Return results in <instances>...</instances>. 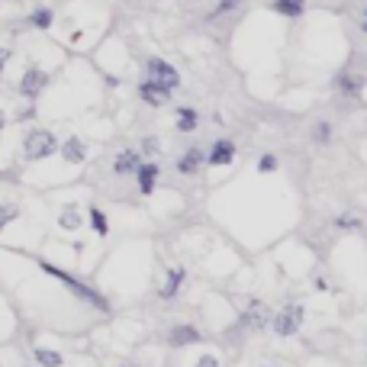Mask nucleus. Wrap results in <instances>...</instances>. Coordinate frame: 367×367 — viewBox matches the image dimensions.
<instances>
[{"mask_svg":"<svg viewBox=\"0 0 367 367\" xmlns=\"http://www.w3.org/2000/svg\"><path fill=\"white\" fill-rule=\"evenodd\" d=\"M39 271H46L49 277H55L58 283H65L71 293H77V297L84 300V303H91L94 309H100V313H110V300L107 297H100L94 287H87L84 281H77V277H71L68 271H61L58 264H49V261H39Z\"/></svg>","mask_w":367,"mask_h":367,"instance_id":"f257e3e1","label":"nucleus"},{"mask_svg":"<svg viewBox=\"0 0 367 367\" xmlns=\"http://www.w3.org/2000/svg\"><path fill=\"white\" fill-rule=\"evenodd\" d=\"M55 152H58V139H55L49 129H32L30 136L23 139V155L30 161H42Z\"/></svg>","mask_w":367,"mask_h":367,"instance_id":"f03ea898","label":"nucleus"},{"mask_svg":"<svg viewBox=\"0 0 367 367\" xmlns=\"http://www.w3.org/2000/svg\"><path fill=\"white\" fill-rule=\"evenodd\" d=\"M303 319H306V309L300 303H290V306H283L281 313L271 319V329H274L281 338H290V335H297L300 332Z\"/></svg>","mask_w":367,"mask_h":367,"instance_id":"7ed1b4c3","label":"nucleus"},{"mask_svg":"<svg viewBox=\"0 0 367 367\" xmlns=\"http://www.w3.org/2000/svg\"><path fill=\"white\" fill-rule=\"evenodd\" d=\"M146 71H148V81H155V84L165 87L168 94H174L177 87H181V75H177V68L174 65H168L165 58H148Z\"/></svg>","mask_w":367,"mask_h":367,"instance_id":"20e7f679","label":"nucleus"},{"mask_svg":"<svg viewBox=\"0 0 367 367\" xmlns=\"http://www.w3.org/2000/svg\"><path fill=\"white\" fill-rule=\"evenodd\" d=\"M46 84H49V75H46V71H42V68H26L23 77H20V97L36 100L39 94L46 91Z\"/></svg>","mask_w":367,"mask_h":367,"instance_id":"39448f33","label":"nucleus"},{"mask_svg":"<svg viewBox=\"0 0 367 367\" xmlns=\"http://www.w3.org/2000/svg\"><path fill=\"white\" fill-rule=\"evenodd\" d=\"M207 161L213 165V168H226V165H232V161H236V142H232V139H216L213 148L207 152Z\"/></svg>","mask_w":367,"mask_h":367,"instance_id":"423d86ee","label":"nucleus"},{"mask_svg":"<svg viewBox=\"0 0 367 367\" xmlns=\"http://www.w3.org/2000/svg\"><path fill=\"white\" fill-rule=\"evenodd\" d=\"M271 322V316H268V309L261 303H252L248 309L242 313V319H238V329L236 332H248V329H264Z\"/></svg>","mask_w":367,"mask_h":367,"instance_id":"0eeeda50","label":"nucleus"},{"mask_svg":"<svg viewBox=\"0 0 367 367\" xmlns=\"http://www.w3.org/2000/svg\"><path fill=\"white\" fill-rule=\"evenodd\" d=\"M136 184H139V193H155V184H158V174H161V168L155 165V161H142L136 171Z\"/></svg>","mask_w":367,"mask_h":367,"instance_id":"6e6552de","label":"nucleus"},{"mask_svg":"<svg viewBox=\"0 0 367 367\" xmlns=\"http://www.w3.org/2000/svg\"><path fill=\"white\" fill-rule=\"evenodd\" d=\"M200 329L197 326H187V322H181V326H174V329L168 332V345L171 348H187V345H197L200 342Z\"/></svg>","mask_w":367,"mask_h":367,"instance_id":"1a4fd4ad","label":"nucleus"},{"mask_svg":"<svg viewBox=\"0 0 367 367\" xmlns=\"http://www.w3.org/2000/svg\"><path fill=\"white\" fill-rule=\"evenodd\" d=\"M139 165H142V152H136V148H122V152L116 155V161H113V174L126 177V174H132Z\"/></svg>","mask_w":367,"mask_h":367,"instance_id":"9d476101","label":"nucleus"},{"mask_svg":"<svg viewBox=\"0 0 367 367\" xmlns=\"http://www.w3.org/2000/svg\"><path fill=\"white\" fill-rule=\"evenodd\" d=\"M139 97L146 100L148 107H165V103L171 100V94L165 91V87H158L155 81H148V77H146V81L139 84Z\"/></svg>","mask_w":367,"mask_h":367,"instance_id":"9b49d317","label":"nucleus"},{"mask_svg":"<svg viewBox=\"0 0 367 367\" xmlns=\"http://www.w3.org/2000/svg\"><path fill=\"white\" fill-rule=\"evenodd\" d=\"M58 152H61V158L68 161V165H81V161L87 158V146L81 142L77 136H71V139H65V142H58Z\"/></svg>","mask_w":367,"mask_h":367,"instance_id":"f8f14e48","label":"nucleus"},{"mask_svg":"<svg viewBox=\"0 0 367 367\" xmlns=\"http://www.w3.org/2000/svg\"><path fill=\"white\" fill-rule=\"evenodd\" d=\"M203 161H207V155H203V148H187V152L181 155V158H177V165L174 168L181 171V174H197L200 171V165H203Z\"/></svg>","mask_w":367,"mask_h":367,"instance_id":"ddd939ff","label":"nucleus"},{"mask_svg":"<svg viewBox=\"0 0 367 367\" xmlns=\"http://www.w3.org/2000/svg\"><path fill=\"white\" fill-rule=\"evenodd\" d=\"M335 87L342 94H348V97H361V91H364V77L354 75V71H342V75L335 77Z\"/></svg>","mask_w":367,"mask_h":367,"instance_id":"4468645a","label":"nucleus"},{"mask_svg":"<svg viewBox=\"0 0 367 367\" xmlns=\"http://www.w3.org/2000/svg\"><path fill=\"white\" fill-rule=\"evenodd\" d=\"M184 281H187V271H184V268H171V271H168V281H165V287L158 290V297H161V300H174L177 290L184 287Z\"/></svg>","mask_w":367,"mask_h":367,"instance_id":"2eb2a0df","label":"nucleus"},{"mask_svg":"<svg viewBox=\"0 0 367 367\" xmlns=\"http://www.w3.org/2000/svg\"><path fill=\"white\" fill-rule=\"evenodd\" d=\"M271 10L281 16H287V20H297V16H303L306 10V0H274L271 4Z\"/></svg>","mask_w":367,"mask_h":367,"instance_id":"dca6fc26","label":"nucleus"},{"mask_svg":"<svg viewBox=\"0 0 367 367\" xmlns=\"http://www.w3.org/2000/svg\"><path fill=\"white\" fill-rule=\"evenodd\" d=\"M200 122V113L193 107H177V132H193Z\"/></svg>","mask_w":367,"mask_h":367,"instance_id":"f3484780","label":"nucleus"},{"mask_svg":"<svg viewBox=\"0 0 367 367\" xmlns=\"http://www.w3.org/2000/svg\"><path fill=\"white\" fill-rule=\"evenodd\" d=\"M87 216H91V229L97 232L100 238H107V236H110V222H107V213H103V210H100V207H91V210H87Z\"/></svg>","mask_w":367,"mask_h":367,"instance_id":"a211bd4d","label":"nucleus"},{"mask_svg":"<svg viewBox=\"0 0 367 367\" xmlns=\"http://www.w3.org/2000/svg\"><path fill=\"white\" fill-rule=\"evenodd\" d=\"M32 358H36V364H42V367H61L65 364V358H61L58 352H52V348H32Z\"/></svg>","mask_w":367,"mask_h":367,"instance_id":"6ab92c4d","label":"nucleus"},{"mask_svg":"<svg viewBox=\"0 0 367 367\" xmlns=\"http://www.w3.org/2000/svg\"><path fill=\"white\" fill-rule=\"evenodd\" d=\"M52 20H55V13L49 7H39V10H32L30 13V26H36V30H49Z\"/></svg>","mask_w":367,"mask_h":367,"instance_id":"aec40b11","label":"nucleus"},{"mask_svg":"<svg viewBox=\"0 0 367 367\" xmlns=\"http://www.w3.org/2000/svg\"><path fill=\"white\" fill-rule=\"evenodd\" d=\"M81 222H84V219H81V213H77L75 207H68L65 213H61L58 226H61V229H81Z\"/></svg>","mask_w":367,"mask_h":367,"instance_id":"412c9836","label":"nucleus"},{"mask_svg":"<svg viewBox=\"0 0 367 367\" xmlns=\"http://www.w3.org/2000/svg\"><path fill=\"white\" fill-rule=\"evenodd\" d=\"M16 216H20V207H13V203H4V207H0V232L7 229V222H13Z\"/></svg>","mask_w":367,"mask_h":367,"instance_id":"4be33fe9","label":"nucleus"},{"mask_svg":"<svg viewBox=\"0 0 367 367\" xmlns=\"http://www.w3.org/2000/svg\"><path fill=\"white\" fill-rule=\"evenodd\" d=\"M313 139L319 142V146H329V139H332V126H329V122H319V126L313 129Z\"/></svg>","mask_w":367,"mask_h":367,"instance_id":"5701e85b","label":"nucleus"},{"mask_svg":"<svg viewBox=\"0 0 367 367\" xmlns=\"http://www.w3.org/2000/svg\"><path fill=\"white\" fill-rule=\"evenodd\" d=\"M335 226L338 229H361V219L354 213H345V216H338L335 219Z\"/></svg>","mask_w":367,"mask_h":367,"instance_id":"b1692460","label":"nucleus"},{"mask_svg":"<svg viewBox=\"0 0 367 367\" xmlns=\"http://www.w3.org/2000/svg\"><path fill=\"white\" fill-rule=\"evenodd\" d=\"M236 7H238V0H219V4L213 7V13H210V20H216V16H226L229 10H236Z\"/></svg>","mask_w":367,"mask_h":367,"instance_id":"393cba45","label":"nucleus"},{"mask_svg":"<svg viewBox=\"0 0 367 367\" xmlns=\"http://www.w3.org/2000/svg\"><path fill=\"white\" fill-rule=\"evenodd\" d=\"M258 171H261V174L277 171V158H274V155H261V158H258Z\"/></svg>","mask_w":367,"mask_h":367,"instance_id":"a878e982","label":"nucleus"},{"mask_svg":"<svg viewBox=\"0 0 367 367\" xmlns=\"http://www.w3.org/2000/svg\"><path fill=\"white\" fill-rule=\"evenodd\" d=\"M197 367H219V358H216V354H203V358L197 361Z\"/></svg>","mask_w":367,"mask_h":367,"instance_id":"bb28decb","label":"nucleus"},{"mask_svg":"<svg viewBox=\"0 0 367 367\" xmlns=\"http://www.w3.org/2000/svg\"><path fill=\"white\" fill-rule=\"evenodd\" d=\"M155 148H158V139H152V136L142 139V155H152Z\"/></svg>","mask_w":367,"mask_h":367,"instance_id":"cd10ccee","label":"nucleus"},{"mask_svg":"<svg viewBox=\"0 0 367 367\" xmlns=\"http://www.w3.org/2000/svg\"><path fill=\"white\" fill-rule=\"evenodd\" d=\"M7 61H10V52H7V49H0V71L7 68Z\"/></svg>","mask_w":367,"mask_h":367,"instance_id":"c85d7f7f","label":"nucleus"},{"mask_svg":"<svg viewBox=\"0 0 367 367\" xmlns=\"http://www.w3.org/2000/svg\"><path fill=\"white\" fill-rule=\"evenodd\" d=\"M0 129H4V120H0Z\"/></svg>","mask_w":367,"mask_h":367,"instance_id":"c756f323","label":"nucleus"}]
</instances>
